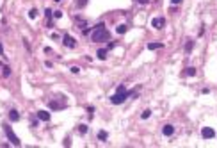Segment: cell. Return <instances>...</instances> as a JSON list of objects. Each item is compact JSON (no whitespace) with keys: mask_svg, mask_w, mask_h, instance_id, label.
I'll use <instances>...</instances> for the list:
<instances>
[{"mask_svg":"<svg viewBox=\"0 0 217 148\" xmlns=\"http://www.w3.org/2000/svg\"><path fill=\"white\" fill-rule=\"evenodd\" d=\"M91 39H93L94 43H107V41L110 39V32L105 29V23H103V21L98 23V25H94V29H93V32H91Z\"/></svg>","mask_w":217,"mask_h":148,"instance_id":"1","label":"cell"},{"mask_svg":"<svg viewBox=\"0 0 217 148\" xmlns=\"http://www.w3.org/2000/svg\"><path fill=\"white\" fill-rule=\"evenodd\" d=\"M4 132H5V136H7V139H9L11 145H14V147H20V145H21V141L18 139V136L14 134V130H12L9 125H4Z\"/></svg>","mask_w":217,"mask_h":148,"instance_id":"2","label":"cell"},{"mask_svg":"<svg viewBox=\"0 0 217 148\" xmlns=\"http://www.w3.org/2000/svg\"><path fill=\"white\" fill-rule=\"evenodd\" d=\"M132 91H134V89H132ZM132 91H123V93H119V91H118L116 95H112V96H110V102H112V104H116V105H119V104H123V102H125V100L132 95Z\"/></svg>","mask_w":217,"mask_h":148,"instance_id":"3","label":"cell"},{"mask_svg":"<svg viewBox=\"0 0 217 148\" xmlns=\"http://www.w3.org/2000/svg\"><path fill=\"white\" fill-rule=\"evenodd\" d=\"M62 43H64V46H66V48H75V46H77V41H75L69 34H64Z\"/></svg>","mask_w":217,"mask_h":148,"instance_id":"4","label":"cell"},{"mask_svg":"<svg viewBox=\"0 0 217 148\" xmlns=\"http://www.w3.org/2000/svg\"><path fill=\"white\" fill-rule=\"evenodd\" d=\"M201 136H203L205 139H212V138H216V130H214V129H208V127H205V129L201 130Z\"/></svg>","mask_w":217,"mask_h":148,"instance_id":"5","label":"cell"},{"mask_svg":"<svg viewBox=\"0 0 217 148\" xmlns=\"http://www.w3.org/2000/svg\"><path fill=\"white\" fill-rule=\"evenodd\" d=\"M162 134H164L166 138L173 136V134H175V127H173V125H164V127H162Z\"/></svg>","mask_w":217,"mask_h":148,"instance_id":"6","label":"cell"},{"mask_svg":"<svg viewBox=\"0 0 217 148\" xmlns=\"http://www.w3.org/2000/svg\"><path fill=\"white\" fill-rule=\"evenodd\" d=\"M151 25H153L155 29H162V27L166 25V20H164V18H155V20H151Z\"/></svg>","mask_w":217,"mask_h":148,"instance_id":"7","label":"cell"},{"mask_svg":"<svg viewBox=\"0 0 217 148\" xmlns=\"http://www.w3.org/2000/svg\"><path fill=\"white\" fill-rule=\"evenodd\" d=\"M37 118L43 120V121H48L50 120V113L48 111H37Z\"/></svg>","mask_w":217,"mask_h":148,"instance_id":"8","label":"cell"},{"mask_svg":"<svg viewBox=\"0 0 217 148\" xmlns=\"http://www.w3.org/2000/svg\"><path fill=\"white\" fill-rule=\"evenodd\" d=\"M9 120H11V121H18V120H20V114H18L16 109H11V111H9Z\"/></svg>","mask_w":217,"mask_h":148,"instance_id":"9","label":"cell"},{"mask_svg":"<svg viewBox=\"0 0 217 148\" xmlns=\"http://www.w3.org/2000/svg\"><path fill=\"white\" fill-rule=\"evenodd\" d=\"M75 23H77L78 27H82V29H85V25H87V21H85L84 18H80V16H75Z\"/></svg>","mask_w":217,"mask_h":148,"instance_id":"10","label":"cell"},{"mask_svg":"<svg viewBox=\"0 0 217 148\" xmlns=\"http://www.w3.org/2000/svg\"><path fill=\"white\" fill-rule=\"evenodd\" d=\"M162 46H164L162 43H148L146 48H148V50H159V48H162Z\"/></svg>","mask_w":217,"mask_h":148,"instance_id":"11","label":"cell"},{"mask_svg":"<svg viewBox=\"0 0 217 148\" xmlns=\"http://www.w3.org/2000/svg\"><path fill=\"white\" fill-rule=\"evenodd\" d=\"M2 75L7 79V77H11V68L7 66V64H2Z\"/></svg>","mask_w":217,"mask_h":148,"instance_id":"12","label":"cell"},{"mask_svg":"<svg viewBox=\"0 0 217 148\" xmlns=\"http://www.w3.org/2000/svg\"><path fill=\"white\" fill-rule=\"evenodd\" d=\"M96 55H98V59H107V48H100L96 52Z\"/></svg>","mask_w":217,"mask_h":148,"instance_id":"13","label":"cell"},{"mask_svg":"<svg viewBox=\"0 0 217 148\" xmlns=\"http://www.w3.org/2000/svg\"><path fill=\"white\" fill-rule=\"evenodd\" d=\"M183 75H187V77H194V75H196V68H185V70H183Z\"/></svg>","mask_w":217,"mask_h":148,"instance_id":"14","label":"cell"},{"mask_svg":"<svg viewBox=\"0 0 217 148\" xmlns=\"http://www.w3.org/2000/svg\"><path fill=\"white\" fill-rule=\"evenodd\" d=\"M48 105H50V109H53V111H61V109H64V107H66V105H59L57 102H50Z\"/></svg>","mask_w":217,"mask_h":148,"instance_id":"15","label":"cell"},{"mask_svg":"<svg viewBox=\"0 0 217 148\" xmlns=\"http://www.w3.org/2000/svg\"><path fill=\"white\" fill-rule=\"evenodd\" d=\"M107 138H109L107 130H100V132H98V139H100V141H107Z\"/></svg>","mask_w":217,"mask_h":148,"instance_id":"16","label":"cell"},{"mask_svg":"<svg viewBox=\"0 0 217 148\" xmlns=\"http://www.w3.org/2000/svg\"><path fill=\"white\" fill-rule=\"evenodd\" d=\"M192 46H194V43H192V39H189V41L185 43V52L191 54V52H192Z\"/></svg>","mask_w":217,"mask_h":148,"instance_id":"17","label":"cell"},{"mask_svg":"<svg viewBox=\"0 0 217 148\" xmlns=\"http://www.w3.org/2000/svg\"><path fill=\"white\" fill-rule=\"evenodd\" d=\"M126 30H128V27H126V25H118V29H116V32H118V34H125Z\"/></svg>","mask_w":217,"mask_h":148,"instance_id":"18","label":"cell"},{"mask_svg":"<svg viewBox=\"0 0 217 148\" xmlns=\"http://www.w3.org/2000/svg\"><path fill=\"white\" fill-rule=\"evenodd\" d=\"M36 16H37V9H30V11H28V18H32V20H34Z\"/></svg>","mask_w":217,"mask_h":148,"instance_id":"19","label":"cell"},{"mask_svg":"<svg viewBox=\"0 0 217 148\" xmlns=\"http://www.w3.org/2000/svg\"><path fill=\"white\" fill-rule=\"evenodd\" d=\"M150 116H151V111H150V109H146V111L141 114V118H142V120H146V118H150Z\"/></svg>","mask_w":217,"mask_h":148,"instance_id":"20","label":"cell"},{"mask_svg":"<svg viewBox=\"0 0 217 148\" xmlns=\"http://www.w3.org/2000/svg\"><path fill=\"white\" fill-rule=\"evenodd\" d=\"M78 132H80V134H85V132H87V125H80V127H78Z\"/></svg>","mask_w":217,"mask_h":148,"instance_id":"21","label":"cell"},{"mask_svg":"<svg viewBox=\"0 0 217 148\" xmlns=\"http://www.w3.org/2000/svg\"><path fill=\"white\" fill-rule=\"evenodd\" d=\"M45 14H46V18H48V20L53 16V14H52V9H46V11H45Z\"/></svg>","mask_w":217,"mask_h":148,"instance_id":"22","label":"cell"},{"mask_svg":"<svg viewBox=\"0 0 217 148\" xmlns=\"http://www.w3.org/2000/svg\"><path fill=\"white\" fill-rule=\"evenodd\" d=\"M61 16H62V13H61V11H55V13H53V18H61Z\"/></svg>","mask_w":217,"mask_h":148,"instance_id":"23","label":"cell"},{"mask_svg":"<svg viewBox=\"0 0 217 148\" xmlns=\"http://www.w3.org/2000/svg\"><path fill=\"white\" fill-rule=\"evenodd\" d=\"M80 70H78V66H71V73H78Z\"/></svg>","mask_w":217,"mask_h":148,"instance_id":"24","label":"cell"},{"mask_svg":"<svg viewBox=\"0 0 217 148\" xmlns=\"http://www.w3.org/2000/svg\"><path fill=\"white\" fill-rule=\"evenodd\" d=\"M118 91H119V93H123V91H126V88H125V84H121V86L118 88Z\"/></svg>","mask_w":217,"mask_h":148,"instance_id":"25","label":"cell"},{"mask_svg":"<svg viewBox=\"0 0 217 148\" xmlns=\"http://www.w3.org/2000/svg\"><path fill=\"white\" fill-rule=\"evenodd\" d=\"M201 93H203V95H208V93H210V89H208V88H205V89H201Z\"/></svg>","mask_w":217,"mask_h":148,"instance_id":"26","label":"cell"},{"mask_svg":"<svg viewBox=\"0 0 217 148\" xmlns=\"http://www.w3.org/2000/svg\"><path fill=\"white\" fill-rule=\"evenodd\" d=\"M173 4H182V0H171Z\"/></svg>","mask_w":217,"mask_h":148,"instance_id":"27","label":"cell"},{"mask_svg":"<svg viewBox=\"0 0 217 148\" xmlns=\"http://www.w3.org/2000/svg\"><path fill=\"white\" fill-rule=\"evenodd\" d=\"M150 0H139V4H148Z\"/></svg>","mask_w":217,"mask_h":148,"instance_id":"28","label":"cell"},{"mask_svg":"<svg viewBox=\"0 0 217 148\" xmlns=\"http://www.w3.org/2000/svg\"><path fill=\"white\" fill-rule=\"evenodd\" d=\"M4 54V46H2V43H0V55Z\"/></svg>","mask_w":217,"mask_h":148,"instance_id":"29","label":"cell"}]
</instances>
